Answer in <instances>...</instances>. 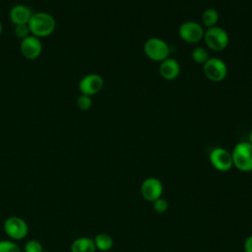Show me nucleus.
Wrapping results in <instances>:
<instances>
[{
  "instance_id": "nucleus-4",
  "label": "nucleus",
  "mask_w": 252,
  "mask_h": 252,
  "mask_svg": "<svg viewBox=\"0 0 252 252\" xmlns=\"http://www.w3.org/2000/svg\"><path fill=\"white\" fill-rule=\"evenodd\" d=\"M203 39L207 47L214 51H222L229 43L227 32L219 26L208 28L204 32Z\"/></svg>"
},
{
  "instance_id": "nucleus-17",
  "label": "nucleus",
  "mask_w": 252,
  "mask_h": 252,
  "mask_svg": "<svg viewBox=\"0 0 252 252\" xmlns=\"http://www.w3.org/2000/svg\"><path fill=\"white\" fill-rule=\"evenodd\" d=\"M191 58L195 63L204 65L205 62L210 57H209V52H208L207 48H205L203 46H196L193 48V50L191 52Z\"/></svg>"
},
{
  "instance_id": "nucleus-9",
  "label": "nucleus",
  "mask_w": 252,
  "mask_h": 252,
  "mask_svg": "<svg viewBox=\"0 0 252 252\" xmlns=\"http://www.w3.org/2000/svg\"><path fill=\"white\" fill-rule=\"evenodd\" d=\"M103 79L100 75L91 73L84 76L79 82V90L82 94L92 96L96 94L103 88Z\"/></svg>"
},
{
  "instance_id": "nucleus-6",
  "label": "nucleus",
  "mask_w": 252,
  "mask_h": 252,
  "mask_svg": "<svg viewBox=\"0 0 252 252\" xmlns=\"http://www.w3.org/2000/svg\"><path fill=\"white\" fill-rule=\"evenodd\" d=\"M205 30L195 21H185L178 28L179 37L187 43H198L204 37Z\"/></svg>"
},
{
  "instance_id": "nucleus-10",
  "label": "nucleus",
  "mask_w": 252,
  "mask_h": 252,
  "mask_svg": "<svg viewBox=\"0 0 252 252\" xmlns=\"http://www.w3.org/2000/svg\"><path fill=\"white\" fill-rule=\"evenodd\" d=\"M163 186L161 181L157 177L146 178L141 185V194L143 198L149 202H154L161 197Z\"/></svg>"
},
{
  "instance_id": "nucleus-20",
  "label": "nucleus",
  "mask_w": 252,
  "mask_h": 252,
  "mask_svg": "<svg viewBox=\"0 0 252 252\" xmlns=\"http://www.w3.org/2000/svg\"><path fill=\"white\" fill-rule=\"evenodd\" d=\"M0 252H21L19 246L13 241L1 240L0 241Z\"/></svg>"
},
{
  "instance_id": "nucleus-5",
  "label": "nucleus",
  "mask_w": 252,
  "mask_h": 252,
  "mask_svg": "<svg viewBox=\"0 0 252 252\" xmlns=\"http://www.w3.org/2000/svg\"><path fill=\"white\" fill-rule=\"evenodd\" d=\"M203 73L212 82H221L227 76V66L220 58L210 57L203 65Z\"/></svg>"
},
{
  "instance_id": "nucleus-13",
  "label": "nucleus",
  "mask_w": 252,
  "mask_h": 252,
  "mask_svg": "<svg viewBox=\"0 0 252 252\" xmlns=\"http://www.w3.org/2000/svg\"><path fill=\"white\" fill-rule=\"evenodd\" d=\"M32 15V13L30 8L23 4L15 5L10 11V19L15 26L28 24Z\"/></svg>"
},
{
  "instance_id": "nucleus-1",
  "label": "nucleus",
  "mask_w": 252,
  "mask_h": 252,
  "mask_svg": "<svg viewBox=\"0 0 252 252\" xmlns=\"http://www.w3.org/2000/svg\"><path fill=\"white\" fill-rule=\"evenodd\" d=\"M28 26L31 34L40 38L48 36L54 32L56 22L50 14L45 12H37L32 13Z\"/></svg>"
},
{
  "instance_id": "nucleus-22",
  "label": "nucleus",
  "mask_w": 252,
  "mask_h": 252,
  "mask_svg": "<svg viewBox=\"0 0 252 252\" xmlns=\"http://www.w3.org/2000/svg\"><path fill=\"white\" fill-rule=\"evenodd\" d=\"M15 34L20 37L21 39H24L25 37L29 36L31 34L30 32V29L28 24H24V25H17L15 26V30H14Z\"/></svg>"
},
{
  "instance_id": "nucleus-15",
  "label": "nucleus",
  "mask_w": 252,
  "mask_h": 252,
  "mask_svg": "<svg viewBox=\"0 0 252 252\" xmlns=\"http://www.w3.org/2000/svg\"><path fill=\"white\" fill-rule=\"evenodd\" d=\"M95 248L100 251H108L113 246V239L107 233H98L94 239Z\"/></svg>"
},
{
  "instance_id": "nucleus-14",
  "label": "nucleus",
  "mask_w": 252,
  "mask_h": 252,
  "mask_svg": "<svg viewBox=\"0 0 252 252\" xmlns=\"http://www.w3.org/2000/svg\"><path fill=\"white\" fill-rule=\"evenodd\" d=\"M96 248L94 239L90 237H79L71 244V252H95Z\"/></svg>"
},
{
  "instance_id": "nucleus-11",
  "label": "nucleus",
  "mask_w": 252,
  "mask_h": 252,
  "mask_svg": "<svg viewBox=\"0 0 252 252\" xmlns=\"http://www.w3.org/2000/svg\"><path fill=\"white\" fill-rule=\"evenodd\" d=\"M20 50L25 58L29 60L36 59L42 51L41 41L38 37L30 34L29 36L22 39L20 44Z\"/></svg>"
},
{
  "instance_id": "nucleus-18",
  "label": "nucleus",
  "mask_w": 252,
  "mask_h": 252,
  "mask_svg": "<svg viewBox=\"0 0 252 252\" xmlns=\"http://www.w3.org/2000/svg\"><path fill=\"white\" fill-rule=\"evenodd\" d=\"M76 104L78 106L79 109L81 110H89L92 105H93V100L91 98V96L89 95H85V94H81L77 100H76Z\"/></svg>"
},
{
  "instance_id": "nucleus-16",
  "label": "nucleus",
  "mask_w": 252,
  "mask_h": 252,
  "mask_svg": "<svg viewBox=\"0 0 252 252\" xmlns=\"http://www.w3.org/2000/svg\"><path fill=\"white\" fill-rule=\"evenodd\" d=\"M220 19V14L215 8H208L202 14V23L205 27L212 28L217 26Z\"/></svg>"
},
{
  "instance_id": "nucleus-24",
  "label": "nucleus",
  "mask_w": 252,
  "mask_h": 252,
  "mask_svg": "<svg viewBox=\"0 0 252 252\" xmlns=\"http://www.w3.org/2000/svg\"><path fill=\"white\" fill-rule=\"evenodd\" d=\"M248 142L252 145V130H251L250 133H249V140H248Z\"/></svg>"
},
{
  "instance_id": "nucleus-26",
  "label": "nucleus",
  "mask_w": 252,
  "mask_h": 252,
  "mask_svg": "<svg viewBox=\"0 0 252 252\" xmlns=\"http://www.w3.org/2000/svg\"><path fill=\"white\" fill-rule=\"evenodd\" d=\"M251 177H252V170H251Z\"/></svg>"
},
{
  "instance_id": "nucleus-7",
  "label": "nucleus",
  "mask_w": 252,
  "mask_h": 252,
  "mask_svg": "<svg viewBox=\"0 0 252 252\" xmlns=\"http://www.w3.org/2000/svg\"><path fill=\"white\" fill-rule=\"evenodd\" d=\"M209 159L213 167L219 171H228L233 166L231 153L221 147L213 149L209 155Z\"/></svg>"
},
{
  "instance_id": "nucleus-27",
  "label": "nucleus",
  "mask_w": 252,
  "mask_h": 252,
  "mask_svg": "<svg viewBox=\"0 0 252 252\" xmlns=\"http://www.w3.org/2000/svg\"><path fill=\"white\" fill-rule=\"evenodd\" d=\"M42 252H48V251H42Z\"/></svg>"
},
{
  "instance_id": "nucleus-8",
  "label": "nucleus",
  "mask_w": 252,
  "mask_h": 252,
  "mask_svg": "<svg viewBox=\"0 0 252 252\" xmlns=\"http://www.w3.org/2000/svg\"><path fill=\"white\" fill-rule=\"evenodd\" d=\"M5 233L13 240H21L28 235L27 222L19 217H10L4 221Z\"/></svg>"
},
{
  "instance_id": "nucleus-23",
  "label": "nucleus",
  "mask_w": 252,
  "mask_h": 252,
  "mask_svg": "<svg viewBox=\"0 0 252 252\" xmlns=\"http://www.w3.org/2000/svg\"><path fill=\"white\" fill-rule=\"evenodd\" d=\"M244 252H252V235H249L244 241Z\"/></svg>"
},
{
  "instance_id": "nucleus-3",
  "label": "nucleus",
  "mask_w": 252,
  "mask_h": 252,
  "mask_svg": "<svg viewBox=\"0 0 252 252\" xmlns=\"http://www.w3.org/2000/svg\"><path fill=\"white\" fill-rule=\"evenodd\" d=\"M144 52L152 61L160 63L169 57L170 47L165 40L161 39L160 37L153 36L145 41Z\"/></svg>"
},
{
  "instance_id": "nucleus-19",
  "label": "nucleus",
  "mask_w": 252,
  "mask_h": 252,
  "mask_svg": "<svg viewBox=\"0 0 252 252\" xmlns=\"http://www.w3.org/2000/svg\"><path fill=\"white\" fill-rule=\"evenodd\" d=\"M153 209L158 214H163L168 209V202L166 199L159 197L153 202Z\"/></svg>"
},
{
  "instance_id": "nucleus-12",
  "label": "nucleus",
  "mask_w": 252,
  "mask_h": 252,
  "mask_svg": "<svg viewBox=\"0 0 252 252\" xmlns=\"http://www.w3.org/2000/svg\"><path fill=\"white\" fill-rule=\"evenodd\" d=\"M158 72L161 78L166 81L175 80L180 74V64L176 59L168 57L160 62Z\"/></svg>"
},
{
  "instance_id": "nucleus-25",
  "label": "nucleus",
  "mask_w": 252,
  "mask_h": 252,
  "mask_svg": "<svg viewBox=\"0 0 252 252\" xmlns=\"http://www.w3.org/2000/svg\"><path fill=\"white\" fill-rule=\"evenodd\" d=\"M1 33H2V24L0 22V36H1Z\"/></svg>"
},
{
  "instance_id": "nucleus-21",
  "label": "nucleus",
  "mask_w": 252,
  "mask_h": 252,
  "mask_svg": "<svg viewBox=\"0 0 252 252\" xmlns=\"http://www.w3.org/2000/svg\"><path fill=\"white\" fill-rule=\"evenodd\" d=\"M42 245L39 241L32 239L25 244V252H42Z\"/></svg>"
},
{
  "instance_id": "nucleus-2",
  "label": "nucleus",
  "mask_w": 252,
  "mask_h": 252,
  "mask_svg": "<svg viewBox=\"0 0 252 252\" xmlns=\"http://www.w3.org/2000/svg\"><path fill=\"white\" fill-rule=\"evenodd\" d=\"M232 162L238 170L248 172L252 170V145L248 141L237 143L232 152Z\"/></svg>"
}]
</instances>
